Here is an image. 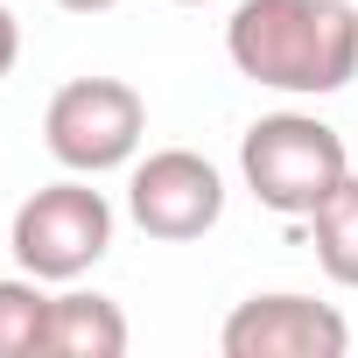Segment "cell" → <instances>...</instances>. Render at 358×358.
<instances>
[{"label":"cell","mask_w":358,"mask_h":358,"mask_svg":"<svg viewBox=\"0 0 358 358\" xmlns=\"http://www.w3.org/2000/svg\"><path fill=\"white\" fill-rule=\"evenodd\" d=\"M225 57L239 78L323 99L358 78V8L351 0H239L225 22Z\"/></svg>","instance_id":"obj_1"},{"label":"cell","mask_w":358,"mask_h":358,"mask_svg":"<svg viewBox=\"0 0 358 358\" xmlns=\"http://www.w3.org/2000/svg\"><path fill=\"white\" fill-rule=\"evenodd\" d=\"M239 176L246 190L281 211V218H309L344 176H351V148L337 127H323L316 113H267L246 127L239 141Z\"/></svg>","instance_id":"obj_2"},{"label":"cell","mask_w":358,"mask_h":358,"mask_svg":"<svg viewBox=\"0 0 358 358\" xmlns=\"http://www.w3.org/2000/svg\"><path fill=\"white\" fill-rule=\"evenodd\" d=\"M8 246H15L22 274H36V281H78V274L99 267L106 246H113V204H106V190L85 183V176L43 183V190L15 211Z\"/></svg>","instance_id":"obj_3"},{"label":"cell","mask_w":358,"mask_h":358,"mask_svg":"<svg viewBox=\"0 0 358 358\" xmlns=\"http://www.w3.org/2000/svg\"><path fill=\"white\" fill-rule=\"evenodd\" d=\"M141 134H148V106L127 78H71L43 113V141L71 176L127 169Z\"/></svg>","instance_id":"obj_4"},{"label":"cell","mask_w":358,"mask_h":358,"mask_svg":"<svg viewBox=\"0 0 358 358\" xmlns=\"http://www.w3.org/2000/svg\"><path fill=\"white\" fill-rule=\"evenodd\" d=\"M127 211L148 239L162 246H183V239H204L218 218H225V176L190 155V148H155L148 162H134L127 176Z\"/></svg>","instance_id":"obj_5"},{"label":"cell","mask_w":358,"mask_h":358,"mask_svg":"<svg viewBox=\"0 0 358 358\" xmlns=\"http://www.w3.org/2000/svg\"><path fill=\"white\" fill-rule=\"evenodd\" d=\"M218 344H225V358H344L351 323L309 295H253L225 316Z\"/></svg>","instance_id":"obj_6"},{"label":"cell","mask_w":358,"mask_h":358,"mask_svg":"<svg viewBox=\"0 0 358 358\" xmlns=\"http://www.w3.org/2000/svg\"><path fill=\"white\" fill-rule=\"evenodd\" d=\"M120 351H127L120 302L85 295V288L57 295V309H50V358H120Z\"/></svg>","instance_id":"obj_7"},{"label":"cell","mask_w":358,"mask_h":358,"mask_svg":"<svg viewBox=\"0 0 358 358\" xmlns=\"http://www.w3.org/2000/svg\"><path fill=\"white\" fill-rule=\"evenodd\" d=\"M309 232H316V267L337 288H358V176H344V183L309 211Z\"/></svg>","instance_id":"obj_8"},{"label":"cell","mask_w":358,"mask_h":358,"mask_svg":"<svg viewBox=\"0 0 358 358\" xmlns=\"http://www.w3.org/2000/svg\"><path fill=\"white\" fill-rule=\"evenodd\" d=\"M50 309L57 295H43V281H0V358H36L50 351Z\"/></svg>","instance_id":"obj_9"},{"label":"cell","mask_w":358,"mask_h":358,"mask_svg":"<svg viewBox=\"0 0 358 358\" xmlns=\"http://www.w3.org/2000/svg\"><path fill=\"white\" fill-rule=\"evenodd\" d=\"M15 57H22V22H15L8 8H0V78L15 71Z\"/></svg>","instance_id":"obj_10"},{"label":"cell","mask_w":358,"mask_h":358,"mask_svg":"<svg viewBox=\"0 0 358 358\" xmlns=\"http://www.w3.org/2000/svg\"><path fill=\"white\" fill-rule=\"evenodd\" d=\"M64 15H106V8H120V0H57Z\"/></svg>","instance_id":"obj_11"},{"label":"cell","mask_w":358,"mask_h":358,"mask_svg":"<svg viewBox=\"0 0 358 358\" xmlns=\"http://www.w3.org/2000/svg\"><path fill=\"white\" fill-rule=\"evenodd\" d=\"M176 8H204V0H176Z\"/></svg>","instance_id":"obj_12"},{"label":"cell","mask_w":358,"mask_h":358,"mask_svg":"<svg viewBox=\"0 0 358 358\" xmlns=\"http://www.w3.org/2000/svg\"><path fill=\"white\" fill-rule=\"evenodd\" d=\"M351 148H358V141H351Z\"/></svg>","instance_id":"obj_13"}]
</instances>
